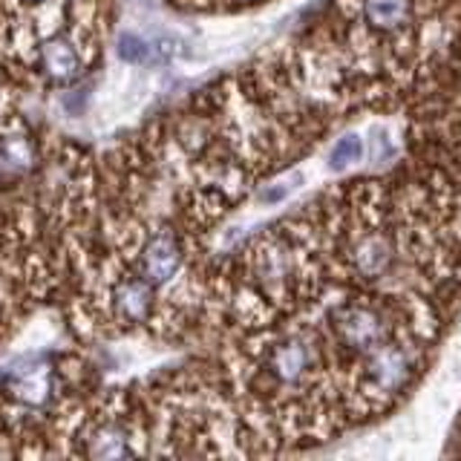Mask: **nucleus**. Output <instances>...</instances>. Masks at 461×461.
Here are the masks:
<instances>
[{
	"instance_id": "obj_5",
	"label": "nucleus",
	"mask_w": 461,
	"mask_h": 461,
	"mask_svg": "<svg viewBox=\"0 0 461 461\" xmlns=\"http://www.w3.org/2000/svg\"><path fill=\"white\" fill-rule=\"evenodd\" d=\"M156 288L158 285H153L136 268L119 271L115 277H110L107 288H104V309L110 314V321L122 323V326L150 323L158 309Z\"/></svg>"
},
{
	"instance_id": "obj_7",
	"label": "nucleus",
	"mask_w": 461,
	"mask_h": 461,
	"mask_svg": "<svg viewBox=\"0 0 461 461\" xmlns=\"http://www.w3.org/2000/svg\"><path fill=\"white\" fill-rule=\"evenodd\" d=\"M41 158L38 139L21 119L0 122V185H12L35 170Z\"/></svg>"
},
{
	"instance_id": "obj_8",
	"label": "nucleus",
	"mask_w": 461,
	"mask_h": 461,
	"mask_svg": "<svg viewBox=\"0 0 461 461\" xmlns=\"http://www.w3.org/2000/svg\"><path fill=\"white\" fill-rule=\"evenodd\" d=\"M346 259L357 280L378 283L395 266V245L384 230H357L346 245Z\"/></svg>"
},
{
	"instance_id": "obj_11",
	"label": "nucleus",
	"mask_w": 461,
	"mask_h": 461,
	"mask_svg": "<svg viewBox=\"0 0 461 461\" xmlns=\"http://www.w3.org/2000/svg\"><path fill=\"white\" fill-rule=\"evenodd\" d=\"M360 156H364V141H360L357 136H346L335 144V148H331L329 162L335 170H343V167L360 162Z\"/></svg>"
},
{
	"instance_id": "obj_4",
	"label": "nucleus",
	"mask_w": 461,
	"mask_h": 461,
	"mask_svg": "<svg viewBox=\"0 0 461 461\" xmlns=\"http://www.w3.org/2000/svg\"><path fill=\"white\" fill-rule=\"evenodd\" d=\"M81 447L76 453L90 456V458H130L148 453V447L141 444V432L127 415L119 412H104V415H90L78 429Z\"/></svg>"
},
{
	"instance_id": "obj_12",
	"label": "nucleus",
	"mask_w": 461,
	"mask_h": 461,
	"mask_svg": "<svg viewBox=\"0 0 461 461\" xmlns=\"http://www.w3.org/2000/svg\"><path fill=\"white\" fill-rule=\"evenodd\" d=\"M240 4H254V0H240Z\"/></svg>"
},
{
	"instance_id": "obj_2",
	"label": "nucleus",
	"mask_w": 461,
	"mask_h": 461,
	"mask_svg": "<svg viewBox=\"0 0 461 461\" xmlns=\"http://www.w3.org/2000/svg\"><path fill=\"white\" fill-rule=\"evenodd\" d=\"M418 372V355L410 343L389 340L381 349L360 357L357 366V393L366 401H389L403 393Z\"/></svg>"
},
{
	"instance_id": "obj_1",
	"label": "nucleus",
	"mask_w": 461,
	"mask_h": 461,
	"mask_svg": "<svg viewBox=\"0 0 461 461\" xmlns=\"http://www.w3.org/2000/svg\"><path fill=\"white\" fill-rule=\"evenodd\" d=\"M329 329L343 349H349L357 357L381 349L395 335L389 309L384 303H372L366 297L335 303L329 309Z\"/></svg>"
},
{
	"instance_id": "obj_3",
	"label": "nucleus",
	"mask_w": 461,
	"mask_h": 461,
	"mask_svg": "<svg viewBox=\"0 0 461 461\" xmlns=\"http://www.w3.org/2000/svg\"><path fill=\"white\" fill-rule=\"evenodd\" d=\"M259 369L280 393L283 389H300L321 369V346L303 329L285 331L283 338H274L268 346H263Z\"/></svg>"
},
{
	"instance_id": "obj_6",
	"label": "nucleus",
	"mask_w": 461,
	"mask_h": 461,
	"mask_svg": "<svg viewBox=\"0 0 461 461\" xmlns=\"http://www.w3.org/2000/svg\"><path fill=\"white\" fill-rule=\"evenodd\" d=\"M182 266H185V249L170 228L150 230V234L141 240L136 251V263H133V268L158 288L176 280L182 274Z\"/></svg>"
},
{
	"instance_id": "obj_9",
	"label": "nucleus",
	"mask_w": 461,
	"mask_h": 461,
	"mask_svg": "<svg viewBox=\"0 0 461 461\" xmlns=\"http://www.w3.org/2000/svg\"><path fill=\"white\" fill-rule=\"evenodd\" d=\"M360 12L375 32H398L412 23L415 4L412 0H360Z\"/></svg>"
},
{
	"instance_id": "obj_10",
	"label": "nucleus",
	"mask_w": 461,
	"mask_h": 461,
	"mask_svg": "<svg viewBox=\"0 0 461 461\" xmlns=\"http://www.w3.org/2000/svg\"><path fill=\"white\" fill-rule=\"evenodd\" d=\"M115 52H119V58L127 64H148L153 47L136 32H122L119 43H115Z\"/></svg>"
}]
</instances>
